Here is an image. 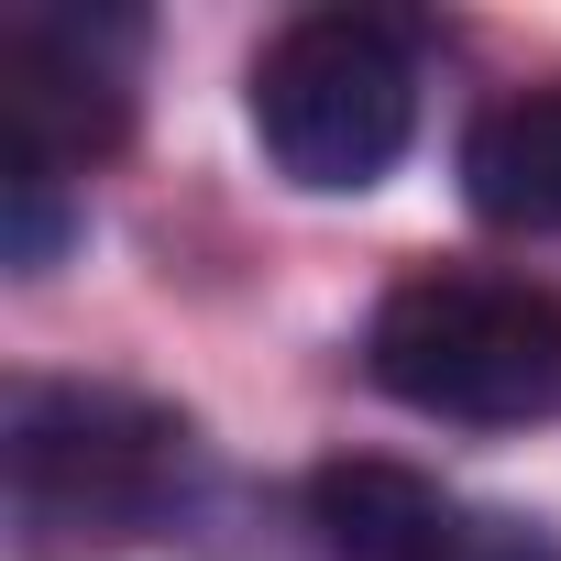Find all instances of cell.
Segmentation results:
<instances>
[{
    "label": "cell",
    "instance_id": "6da1fadb",
    "mask_svg": "<svg viewBox=\"0 0 561 561\" xmlns=\"http://www.w3.org/2000/svg\"><path fill=\"white\" fill-rule=\"evenodd\" d=\"M187 419L133 386H12L0 408V528L12 561H100L187 495Z\"/></svg>",
    "mask_w": 561,
    "mask_h": 561
},
{
    "label": "cell",
    "instance_id": "7a4b0ae2",
    "mask_svg": "<svg viewBox=\"0 0 561 561\" xmlns=\"http://www.w3.org/2000/svg\"><path fill=\"white\" fill-rule=\"evenodd\" d=\"M364 375L451 430H528L561 419V287L484 264H419L386 287L364 331Z\"/></svg>",
    "mask_w": 561,
    "mask_h": 561
},
{
    "label": "cell",
    "instance_id": "3957f363",
    "mask_svg": "<svg viewBox=\"0 0 561 561\" xmlns=\"http://www.w3.org/2000/svg\"><path fill=\"white\" fill-rule=\"evenodd\" d=\"M253 144L264 165L309 187V198H353L375 187L408 133H419V34L386 23V12H353V0H331V12H298L275 23L264 56H253Z\"/></svg>",
    "mask_w": 561,
    "mask_h": 561
},
{
    "label": "cell",
    "instance_id": "277c9868",
    "mask_svg": "<svg viewBox=\"0 0 561 561\" xmlns=\"http://www.w3.org/2000/svg\"><path fill=\"white\" fill-rule=\"evenodd\" d=\"M133 133V23L100 12H34L0 45V165L67 187Z\"/></svg>",
    "mask_w": 561,
    "mask_h": 561
},
{
    "label": "cell",
    "instance_id": "5b68a950",
    "mask_svg": "<svg viewBox=\"0 0 561 561\" xmlns=\"http://www.w3.org/2000/svg\"><path fill=\"white\" fill-rule=\"evenodd\" d=\"M462 517L473 506H451L430 473L375 462V451H342V462L309 473V528H320L331 561H440L462 539Z\"/></svg>",
    "mask_w": 561,
    "mask_h": 561
},
{
    "label": "cell",
    "instance_id": "8992f818",
    "mask_svg": "<svg viewBox=\"0 0 561 561\" xmlns=\"http://www.w3.org/2000/svg\"><path fill=\"white\" fill-rule=\"evenodd\" d=\"M462 198L495 231H561V89H517L462 133Z\"/></svg>",
    "mask_w": 561,
    "mask_h": 561
},
{
    "label": "cell",
    "instance_id": "52a82bcc",
    "mask_svg": "<svg viewBox=\"0 0 561 561\" xmlns=\"http://www.w3.org/2000/svg\"><path fill=\"white\" fill-rule=\"evenodd\" d=\"M440 561H561V539H550L539 517H506V506H473V517H462V539H451Z\"/></svg>",
    "mask_w": 561,
    "mask_h": 561
}]
</instances>
